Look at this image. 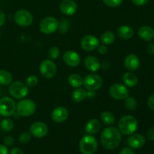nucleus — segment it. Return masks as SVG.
I'll list each match as a JSON object with an SVG mask.
<instances>
[{
	"label": "nucleus",
	"instance_id": "9d476101",
	"mask_svg": "<svg viewBox=\"0 0 154 154\" xmlns=\"http://www.w3.org/2000/svg\"><path fill=\"white\" fill-rule=\"evenodd\" d=\"M14 21L18 26L23 27L29 26L33 21V17L29 11L21 9L14 14Z\"/></svg>",
	"mask_w": 154,
	"mask_h": 154
},
{
	"label": "nucleus",
	"instance_id": "ddd939ff",
	"mask_svg": "<svg viewBox=\"0 0 154 154\" xmlns=\"http://www.w3.org/2000/svg\"><path fill=\"white\" fill-rule=\"evenodd\" d=\"M30 134L35 138H41L45 137L48 132V127L45 123L35 122L32 123L29 129Z\"/></svg>",
	"mask_w": 154,
	"mask_h": 154
},
{
	"label": "nucleus",
	"instance_id": "5701e85b",
	"mask_svg": "<svg viewBox=\"0 0 154 154\" xmlns=\"http://www.w3.org/2000/svg\"><path fill=\"white\" fill-rule=\"evenodd\" d=\"M123 81L127 87H134L138 84V77L132 72H126L123 76Z\"/></svg>",
	"mask_w": 154,
	"mask_h": 154
},
{
	"label": "nucleus",
	"instance_id": "1a4fd4ad",
	"mask_svg": "<svg viewBox=\"0 0 154 154\" xmlns=\"http://www.w3.org/2000/svg\"><path fill=\"white\" fill-rule=\"evenodd\" d=\"M57 68L52 60H45L41 63L39 71L42 76L45 78H52L57 73Z\"/></svg>",
	"mask_w": 154,
	"mask_h": 154
},
{
	"label": "nucleus",
	"instance_id": "e433bc0d",
	"mask_svg": "<svg viewBox=\"0 0 154 154\" xmlns=\"http://www.w3.org/2000/svg\"><path fill=\"white\" fill-rule=\"evenodd\" d=\"M97 48H98V51H99V54H102V55H104V54H106L107 52H108V48H107V47L105 46V45H99Z\"/></svg>",
	"mask_w": 154,
	"mask_h": 154
},
{
	"label": "nucleus",
	"instance_id": "de8ad7c7",
	"mask_svg": "<svg viewBox=\"0 0 154 154\" xmlns=\"http://www.w3.org/2000/svg\"><path fill=\"white\" fill-rule=\"evenodd\" d=\"M0 119H1V117H0Z\"/></svg>",
	"mask_w": 154,
	"mask_h": 154
},
{
	"label": "nucleus",
	"instance_id": "423d86ee",
	"mask_svg": "<svg viewBox=\"0 0 154 154\" xmlns=\"http://www.w3.org/2000/svg\"><path fill=\"white\" fill-rule=\"evenodd\" d=\"M9 93L15 99H23L28 94L29 87L21 81H14L9 87Z\"/></svg>",
	"mask_w": 154,
	"mask_h": 154
},
{
	"label": "nucleus",
	"instance_id": "20e7f679",
	"mask_svg": "<svg viewBox=\"0 0 154 154\" xmlns=\"http://www.w3.org/2000/svg\"><path fill=\"white\" fill-rule=\"evenodd\" d=\"M17 112L21 117H29L36 111V105L32 99H23L17 105Z\"/></svg>",
	"mask_w": 154,
	"mask_h": 154
},
{
	"label": "nucleus",
	"instance_id": "0eeeda50",
	"mask_svg": "<svg viewBox=\"0 0 154 154\" xmlns=\"http://www.w3.org/2000/svg\"><path fill=\"white\" fill-rule=\"evenodd\" d=\"M59 21L53 17H47L41 21L39 29L42 33L46 35L55 32L59 28Z\"/></svg>",
	"mask_w": 154,
	"mask_h": 154
},
{
	"label": "nucleus",
	"instance_id": "4c0bfd02",
	"mask_svg": "<svg viewBox=\"0 0 154 154\" xmlns=\"http://www.w3.org/2000/svg\"><path fill=\"white\" fill-rule=\"evenodd\" d=\"M120 154H135V152L131 147H124L120 150Z\"/></svg>",
	"mask_w": 154,
	"mask_h": 154
},
{
	"label": "nucleus",
	"instance_id": "4be33fe9",
	"mask_svg": "<svg viewBox=\"0 0 154 154\" xmlns=\"http://www.w3.org/2000/svg\"><path fill=\"white\" fill-rule=\"evenodd\" d=\"M102 125H101L100 121L97 119H91L87 122L86 125V131L89 134H96L100 131Z\"/></svg>",
	"mask_w": 154,
	"mask_h": 154
},
{
	"label": "nucleus",
	"instance_id": "a18cd8bd",
	"mask_svg": "<svg viewBox=\"0 0 154 154\" xmlns=\"http://www.w3.org/2000/svg\"><path fill=\"white\" fill-rule=\"evenodd\" d=\"M8 150L6 146L0 144V154H8Z\"/></svg>",
	"mask_w": 154,
	"mask_h": 154
},
{
	"label": "nucleus",
	"instance_id": "7ed1b4c3",
	"mask_svg": "<svg viewBox=\"0 0 154 154\" xmlns=\"http://www.w3.org/2000/svg\"><path fill=\"white\" fill-rule=\"evenodd\" d=\"M79 148L83 154H93L97 150L98 141L93 135H85L81 139Z\"/></svg>",
	"mask_w": 154,
	"mask_h": 154
},
{
	"label": "nucleus",
	"instance_id": "c85d7f7f",
	"mask_svg": "<svg viewBox=\"0 0 154 154\" xmlns=\"http://www.w3.org/2000/svg\"><path fill=\"white\" fill-rule=\"evenodd\" d=\"M125 107L126 109L129 111H133L137 108V101L136 99L132 96H128L125 99Z\"/></svg>",
	"mask_w": 154,
	"mask_h": 154
},
{
	"label": "nucleus",
	"instance_id": "2eb2a0df",
	"mask_svg": "<svg viewBox=\"0 0 154 154\" xmlns=\"http://www.w3.org/2000/svg\"><path fill=\"white\" fill-rule=\"evenodd\" d=\"M60 8L63 14L71 16L75 14L77 11L78 5L73 0H63L60 3Z\"/></svg>",
	"mask_w": 154,
	"mask_h": 154
},
{
	"label": "nucleus",
	"instance_id": "a878e982",
	"mask_svg": "<svg viewBox=\"0 0 154 154\" xmlns=\"http://www.w3.org/2000/svg\"><path fill=\"white\" fill-rule=\"evenodd\" d=\"M114 40H115V35L111 31H107L105 32L103 34L101 35L100 41L103 45H111L114 43Z\"/></svg>",
	"mask_w": 154,
	"mask_h": 154
},
{
	"label": "nucleus",
	"instance_id": "f257e3e1",
	"mask_svg": "<svg viewBox=\"0 0 154 154\" xmlns=\"http://www.w3.org/2000/svg\"><path fill=\"white\" fill-rule=\"evenodd\" d=\"M121 132L118 129L113 126L107 127L101 133V143L104 148L114 150L121 142Z\"/></svg>",
	"mask_w": 154,
	"mask_h": 154
},
{
	"label": "nucleus",
	"instance_id": "4468645a",
	"mask_svg": "<svg viewBox=\"0 0 154 154\" xmlns=\"http://www.w3.org/2000/svg\"><path fill=\"white\" fill-rule=\"evenodd\" d=\"M63 60L67 66L76 67L81 63V57L75 51H67L63 54Z\"/></svg>",
	"mask_w": 154,
	"mask_h": 154
},
{
	"label": "nucleus",
	"instance_id": "37998d69",
	"mask_svg": "<svg viewBox=\"0 0 154 154\" xmlns=\"http://www.w3.org/2000/svg\"><path fill=\"white\" fill-rule=\"evenodd\" d=\"M10 154H24L23 150L19 147H13L10 150Z\"/></svg>",
	"mask_w": 154,
	"mask_h": 154
},
{
	"label": "nucleus",
	"instance_id": "9b49d317",
	"mask_svg": "<svg viewBox=\"0 0 154 154\" xmlns=\"http://www.w3.org/2000/svg\"><path fill=\"white\" fill-rule=\"evenodd\" d=\"M129 93L128 89L120 84H113L109 89L110 96L116 100H124L129 96Z\"/></svg>",
	"mask_w": 154,
	"mask_h": 154
},
{
	"label": "nucleus",
	"instance_id": "aec40b11",
	"mask_svg": "<svg viewBox=\"0 0 154 154\" xmlns=\"http://www.w3.org/2000/svg\"><path fill=\"white\" fill-rule=\"evenodd\" d=\"M84 65L88 71L91 72H96L99 70L101 64L99 60L93 56H89L84 60Z\"/></svg>",
	"mask_w": 154,
	"mask_h": 154
},
{
	"label": "nucleus",
	"instance_id": "79ce46f5",
	"mask_svg": "<svg viewBox=\"0 0 154 154\" xmlns=\"http://www.w3.org/2000/svg\"><path fill=\"white\" fill-rule=\"evenodd\" d=\"M147 52L150 55H154V43H150L147 45Z\"/></svg>",
	"mask_w": 154,
	"mask_h": 154
},
{
	"label": "nucleus",
	"instance_id": "c03bdc74",
	"mask_svg": "<svg viewBox=\"0 0 154 154\" xmlns=\"http://www.w3.org/2000/svg\"><path fill=\"white\" fill-rule=\"evenodd\" d=\"M5 22V14L4 12L0 11V26H2Z\"/></svg>",
	"mask_w": 154,
	"mask_h": 154
},
{
	"label": "nucleus",
	"instance_id": "ea45409f",
	"mask_svg": "<svg viewBox=\"0 0 154 154\" xmlns=\"http://www.w3.org/2000/svg\"><path fill=\"white\" fill-rule=\"evenodd\" d=\"M147 104H148L149 108H150L152 111H154V93H153V94L149 97Z\"/></svg>",
	"mask_w": 154,
	"mask_h": 154
},
{
	"label": "nucleus",
	"instance_id": "58836bf2",
	"mask_svg": "<svg viewBox=\"0 0 154 154\" xmlns=\"http://www.w3.org/2000/svg\"><path fill=\"white\" fill-rule=\"evenodd\" d=\"M131 1H132V3H133L134 5H135L142 6L147 4V2H148L149 0H131Z\"/></svg>",
	"mask_w": 154,
	"mask_h": 154
},
{
	"label": "nucleus",
	"instance_id": "cd10ccee",
	"mask_svg": "<svg viewBox=\"0 0 154 154\" xmlns=\"http://www.w3.org/2000/svg\"><path fill=\"white\" fill-rule=\"evenodd\" d=\"M12 75L6 70H0V84L8 85L12 82Z\"/></svg>",
	"mask_w": 154,
	"mask_h": 154
},
{
	"label": "nucleus",
	"instance_id": "a19ab883",
	"mask_svg": "<svg viewBox=\"0 0 154 154\" xmlns=\"http://www.w3.org/2000/svg\"><path fill=\"white\" fill-rule=\"evenodd\" d=\"M147 136L149 140H150V141H154V126L150 128V129L147 131Z\"/></svg>",
	"mask_w": 154,
	"mask_h": 154
},
{
	"label": "nucleus",
	"instance_id": "f704fd0d",
	"mask_svg": "<svg viewBox=\"0 0 154 154\" xmlns=\"http://www.w3.org/2000/svg\"><path fill=\"white\" fill-rule=\"evenodd\" d=\"M69 21L67 20H63V21L61 22L60 25L59 24V27H60V31L61 33H65L68 31L69 28Z\"/></svg>",
	"mask_w": 154,
	"mask_h": 154
},
{
	"label": "nucleus",
	"instance_id": "49530a36",
	"mask_svg": "<svg viewBox=\"0 0 154 154\" xmlns=\"http://www.w3.org/2000/svg\"><path fill=\"white\" fill-rule=\"evenodd\" d=\"M1 35H2V33H1V31H0V38H1Z\"/></svg>",
	"mask_w": 154,
	"mask_h": 154
},
{
	"label": "nucleus",
	"instance_id": "a211bd4d",
	"mask_svg": "<svg viewBox=\"0 0 154 154\" xmlns=\"http://www.w3.org/2000/svg\"><path fill=\"white\" fill-rule=\"evenodd\" d=\"M146 140L144 135L141 134H132L128 139V144L131 148L139 149L145 144Z\"/></svg>",
	"mask_w": 154,
	"mask_h": 154
},
{
	"label": "nucleus",
	"instance_id": "6e6552de",
	"mask_svg": "<svg viewBox=\"0 0 154 154\" xmlns=\"http://www.w3.org/2000/svg\"><path fill=\"white\" fill-rule=\"evenodd\" d=\"M16 103L10 97H3L0 99V115L11 117L16 111Z\"/></svg>",
	"mask_w": 154,
	"mask_h": 154
},
{
	"label": "nucleus",
	"instance_id": "dca6fc26",
	"mask_svg": "<svg viewBox=\"0 0 154 154\" xmlns=\"http://www.w3.org/2000/svg\"><path fill=\"white\" fill-rule=\"evenodd\" d=\"M69 117V111L64 107H57L51 113V118L56 123H63Z\"/></svg>",
	"mask_w": 154,
	"mask_h": 154
},
{
	"label": "nucleus",
	"instance_id": "412c9836",
	"mask_svg": "<svg viewBox=\"0 0 154 154\" xmlns=\"http://www.w3.org/2000/svg\"><path fill=\"white\" fill-rule=\"evenodd\" d=\"M117 35L123 40H128L134 35V31L132 27L129 26H121L117 28Z\"/></svg>",
	"mask_w": 154,
	"mask_h": 154
},
{
	"label": "nucleus",
	"instance_id": "72a5a7b5",
	"mask_svg": "<svg viewBox=\"0 0 154 154\" xmlns=\"http://www.w3.org/2000/svg\"><path fill=\"white\" fill-rule=\"evenodd\" d=\"M31 140V135L28 132H23L19 136L20 142L22 144H27Z\"/></svg>",
	"mask_w": 154,
	"mask_h": 154
},
{
	"label": "nucleus",
	"instance_id": "b1692460",
	"mask_svg": "<svg viewBox=\"0 0 154 154\" xmlns=\"http://www.w3.org/2000/svg\"><path fill=\"white\" fill-rule=\"evenodd\" d=\"M87 95H88V93L86 92L84 89L78 87V88L75 89L73 91V93H72V100L75 102L79 103V102H81L85 100Z\"/></svg>",
	"mask_w": 154,
	"mask_h": 154
},
{
	"label": "nucleus",
	"instance_id": "bb28decb",
	"mask_svg": "<svg viewBox=\"0 0 154 154\" xmlns=\"http://www.w3.org/2000/svg\"><path fill=\"white\" fill-rule=\"evenodd\" d=\"M68 81H69V84L72 87H75V88L81 87L83 85V78L79 75H77V74H72V75H71L69 77Z\"/></svg>",
	"mask_w": 154,
	"mask_h": 154
},
{
	"label": "nucleus",
	"instance_id": "39448f33",
	"mask_svg": "<svg viewBox=\"0 0 154 154\" xmlns=\"http://www.w3.org/2000/svg\"><path fill=\"white\" fill-rule=\"evenodd\" d=\"M83 84L85 89L88 90L89 91H96L102 87L103 84V80L99 75L90 74L84 78Z\"/></svg>",
	"mask_w": 154,
	"mask_h": 154
},
{
	"label": "nucleus",
	"instance_id": "c756f323",
	"mask_svg": "<svg viewBox=\"0 0 154 154\" xmlns=\"http://www.w3.org/2000/svg\"><path fill=\"white\" fill-rule=\"evenodd\" d=\"M1 126L2 129L5 132H10L14 127V123L11 119H4L2 121Z\"/></svg>",
	"mask_w": 154,
	"mask_h": 154
},
{
	"label": "nucleus",
	"instance_id": "393cba45",
	"mask_svg": "<svg viewBox=\"0 0 154 154\" xmlns=\"http://www.w3.org/2000/svg\"><path fill=\"white\" fill-rule=\"evenodd\" d=\"M101 120L106 126H111L115 123V117L110 111H104L101 114Z\"/></svg>",
	"mask_w": 154,
	"mask_h": 154
},
{
	"label": "nucleus",
	"instance_id": "c9c22d12",
	"mask_svg": "<svg viewBox=\"0 0 154 154\" xmlns=\"http://www.w3.org/2000/svg\"><path fill=\"white\" fill-rule=\"evenodd\" d=\"M14 143V139L12 136H7L4 139V144L5 146H12Z\"/></svg>",
	"mask_w": 154,
	"mask_h": 154
},
{
	"label": "nucleus",
	"instance_id": "f3484780",
	"mask_svg": "<svg viewBox=\"0 0 154 154\" xmlns=\"http://www.w3.org/2000/svg\"><path fill=\"white\" fill-rule=\"evenodd\" d=\"M140 60L135 54H129L124 60V66L129 72L136 71L139 68Z\"/></svg>",
	"mask_w": 154,
	"mask_h": 154
},
{
	"label": "nucleus",
	"instance_id": "7c9ffc66",
	"mask_svg": "<svg viewBox=\"0 0 154 154\" xmlns=\"http://www.w3.org/2000/svg\"><path fill=\"white\" fill-rule=\"evenodd\" d=\"M60 54V50L57 47H52L48 51V57L51 60H56L58 58Z\"/></svg>",
	"mask_w": 154,
	"mask_h": 154
},
{
	"label": "nucleus",
	"instance_id": "f8f14e48",
	"mask_svg": "<svg viewBox=\"0 0 154 154\" xmlns=\"http://www.w3.org/2000/svg\"><path fill=\"white\" fill-rule=\"evenodd\" d=\"M99 45V41L96 36L93 35H85L81 41V46L84 51H93L98 48Z\"/></svg>",
	"mask_w": 154,
	"mask_h": 154
},
{
	"label": "nucleus",
	"instance_id": "2f4dec72",
	"mask_svg": "<svg viewBox=\"0 0 154 154\" xmlns=\"http://www.w3.org/2000/svg\"><path fill=\"white\" fill-rule=\"evenodd\" d=\"M38 83V79L35 75H30L26 78V84L29 87H34Z\"/></svg>",
	"mask_w": 154,
	"mask_h": 154
},
{
	"label": "nucleus",
	"instance_id": "f03ea898",
	"mask_svg": "<svg viewBox=\"0 0 154 154\" xmlns=\"http://www.w3.org/2000/svg\"><path fill=\"white\" fill-rule=\"evenodd\" d=\"M118 128L121 133L126 135H132L138 129V121L133 116H123L119 120Z\"/></svg>",
	"mask_w": 154,
	"mask_h": 154
},
{
	"label": "nucleus",
	"instance_id": "473e14b6",
	"mask_svg": "<svg viewBox=\"0 0 154 154\" xmlns=\"http://www.w3.org/2000/svg\"><path fill=\"white\" fill-rule=\"evenodd\" d=\"M103 2L107 6L112 8H116L120 6L123 3V0H102Z\"/></svg>",
	"mask_w": 154,
	"mask_h": 154
},
{
	"label": "nucleus",
	"instance_id": "6ab92c4d",
	"mask_svg": "<svg viewBox=\"0 0 154 154\" xmlns=\"http://www.w3.org/2000/svg\"><path fill=\"white\" fill-rule=\"evenodd\" d=\"M138 35L142 40L150 42L154 38V29L149 26H143L138 29Z\"/></svg>",
	"mask_w": 154,
	"mask_h": 154
}]
</instances>
